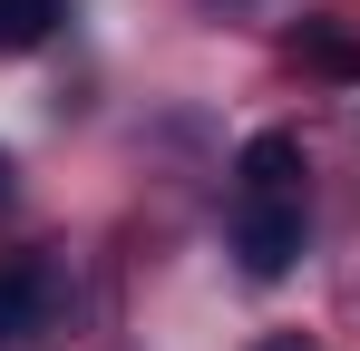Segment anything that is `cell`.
<instances>
[{
    "mask_svg": "<svg viewBox=\"0 0 360 351\" xmlns=\"http://www.w3.org/2000/svg\"><path fill=\"white\" fill-rule=\"evenodd\" d=\"M234 254L253 283H283L302 254V195H234Z\"/></svg>",
    "mask_w": 360,
    "mask_h": 351,
    "instance_id": "6da1fadb",
    "label": "cell"
},
{
    "mask_svg": "<svg viewBox=\"0 0 360 351\" xmlns=\"http://www.w3.org/2000/svg\"><path fill=\"white\" fill-rule=\"evenodd\" d=\"M39 322H49V273L39 264H0V351L30 342Z\"/></svg>",
    "mask_w": 360,
    "mask_h": 351,
    "instance_id": "7a4b0ae2",
    "label": "cell"
},
{
    "mask_svg": "<svg viewBox=\"0 0 360 351\" xmlns=\"http://www.w3.org/2000/svg\"><path fill=\"white\" fill-rule=\"evenodd\" d=\"M59 20V0H0V49H39Z\"/></svg>",
    "mask_w": 360,
    "mask_h": 351,
    "instance_id": "3957f363",
    "label": "cell"
},
{
    "mask_svg": "<svg viewBox=\"0 0 360 351\" xmlns=\"http://www.w3.org/2000/svg\"><path fill=\"white\" fill-rule=\"evenodd\" d=\"M302 58H321V68H341V78H360V39H341L331 20H311V30H302Z\"/></svg>",
    "mask_w": 360,
    "mask_h": 351,
    "instance_id": "277c9868",
    "label": "cell"
},
{
    "mask_svg": "<svg viewBox=\"0 0 360 351\" xmlns=\"http://www.w3.org/2000/svg\"><path fill=\"white\" fill-rule=\"evenodd\" d=\"M253 351H311V342H302V332H273V342H253Z\"/></svg>",
    "mask_w": 360,
    "mask_h": 351,
    "instance_id": "5b68a950",
    "label": "cell"
}]
</instances>
